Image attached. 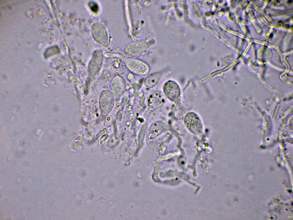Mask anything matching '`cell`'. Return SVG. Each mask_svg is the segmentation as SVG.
Here are the masks:
<instances>
[{
    "mask_svg": "<svg viewBox=\"0 0 293 220\" xmlns=\"http://www.w3.org/2000/svg\"><path fill=\"white\" fill-rule=\"evenodd\" d=\"M149 47V44L142 42H131L126 47L125 52L128 56L134 57L138 56L146 51Z\"/></svg>",
    "mask_w": 293,
    "mask_h": 220,
    "instance_id": "obj_3",
    "label": "cell"
},
{
    "mask_svg": "<svg viewBox=\"0 0 293 220\" xmlns=\"http://www.w3.org/2000/svg\"><path fill=\"white\" fill-rule=\"evenodd\" d=\"M89 5L90 8L93 12H95L98 11V7L97 5L95 3L92 2Z\"/></svg>",
    "mask_w": 293,
    "mask_h": 220,
    "instance_id": "obj_6",
    "label": "cell"
},
{
    "mask_svg": "<svg viewBox=\"0 0 293 220\" xmlns=\"http://www.w3.org/2000/svg\"><path fill=\"white\" fill-rule=\"evenodd\" d=\"M92 33L93 37L98 43L106 47L108 46L107 31L102 24L100 23L94 24L92 27Z\"/></svg>",
    "mask_w": 293,
    "mask_h": 220,
    "instance_id": "obj_2",
    "label": "cell"
},
{
    "mask_svg": "<svg viewBox=\"0 0 293 220\" xmlns=\"http://www.w3.org/2000/svg\"><path fill=\"white\" fill-rule=\"evenodd\" d=\"M184 122L188 129L193 133L198 134L202 129L201 121L198 116L193 112H189L185 116Z\"/></svg>",
    "mask_w": 293,
    "mask_h": 220,
    "instance_id": "obj_4",
    "label": "cell"
},
{
    "mask_svg": "<svg viewBox=\"0 0 293 220\" xmlns=\"http://www.w3.org/2000/svg\"><path fill=\"white\" fill-rule=\"evenodd\" d=\"M127 69L132 73L139 76H144L150 71L149 65L145 62L137 59L129 58L125 61Z\"/></svg>",
    "mask_w": 293,
    "mask_h": 220,
    "instance_id": "obj_1",
    "label": "cell"
},
{
    "mask_svg": "<svg viewBox=\"0 0 293 220\" xmlns=\"http://www.w3.org/2000/svg\"><path fill=\"white\" fill-rule=\"evenodd\" d=\"M163 91L167 98L173 101H175L178 99L180 93L179 86L175 82L172 80H169L165 84Z\"/></svg>",
    "mask_w": 293,
    "mask_h": 220,
    "instance_id": "obj_5",
    "label": "cell"
}]
</instances>
